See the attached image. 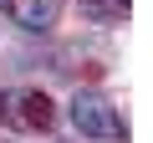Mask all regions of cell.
<instances>
[{
	"label": "cell",
	"mask_w": 153,
	"mask_h": 143,
	"mask_svg": "<svg viewBox=\"0 0 153 143\" xmlns=\"http://www.w3.org/2000/svg\"><path fill=\"white\" fill-rule=\"evenodd\" d=\"M128 5L133 0H82V16L92 26H117V21H128Z\"/></svg>",
	"instance_id": "cell-4"
},
{
	"label": "cell",
	"mask_w": 153,
	"mask_h": 143,
	"mask_svg": "<svg viewBox=\"0 0 153 143\" xmlns=\"http://www.w3.org/2000/svg\"><path fill=\"white\" fill-rule=\"evenodd\" d=\"M56 10H61V0H0V16L31 36H46L56 26Z\"/></svg>",
	"instance_id": "cell-3"
},
{
	"label": "cell",
	"mask_w": 153,
	"mask_h": 143,
	"mask_svg": "<svg viewBox=\"0 0 153 143\" xmlns=\"http://www.w3.org/2000/svg\"><path fill=\"white\" fill-rule=\"evenodd\" d=\"M56 123V107L41 87H5L0 92V128L16 133H46Z\"/></svg>",
	"instance_id": "cell-1"
},
{
	"label": "cell",
	"mask_w": 153,
	"mask_h": 143,
	"mask_svg": "<svg viewBox=\"0 0 153 143\" xmlns=\"http://www.w3.org/2000/svg\"><path fill=\"white\" fill-rule=\"evenodd\" d=\"M71 123H76L82 138H97V143H123V138H128L117 107H112L102 92H76V97H71Z\"/></svg>",
	"instance_id": "cell-2"
},
{
	"label": "cell",
	"mask_w": 153,
	"mask_h": 143,
	"mask_svg": "<svg viewBox=\"0 0 153 143\" xmlns=\"http://www.w3.org/2000/svg\"><path fill=\"white\" fill-rule=\"evenodd\" d=\"M0 143H5V138H0Z\"/></svg>",
	"instance_id": "cell-5"
}]
</instances>
